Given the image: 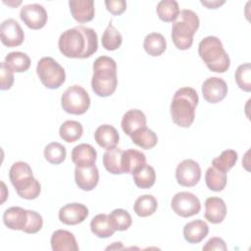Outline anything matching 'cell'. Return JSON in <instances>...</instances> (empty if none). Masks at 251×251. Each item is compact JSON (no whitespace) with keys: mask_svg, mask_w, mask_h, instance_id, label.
<instances>
[{"mask_svg":"<svg viewBox=\"0 0 251 251\" xmlns=\"http://www.w3.org/2000/svg\"><path fill=\"white\" fill-rule=\"evenodd\" d=\"M117 85V65L115 60L108 56L98 57L93 63L92 90L100 97H107L115 92Z\"/></svg>","mask_w":251,"mask_h":251,"instance_id":"obj_3","label":"cell"},{"mask_svg":"<svg viewBox=\"0 0 251 251\" xmlns=\"http://www.w3.org/2000/svg\"><path fill=\"white\" fill-rule=\"evenodd\" d=\"M90 229L94 235L100 238H108L115 232L109 215L98 214L90 222Z\"/></svg>","mask_w":251,"mask_h":251,"instance_id":"obj_26","label":"cell"},{"mask_svg":"<svg viewBox=\"0 0 251 251\" xmlns=\"http://www.w3.org/2000/svg\"><path fill=\"white\" fill-rule=\"evenodd\" d=\"M209 232V226L203 220H194L187 223L183 227V237L188 243L201 242Z\"/></svg>","mask_w":251,"mask_h":251,"instance_id":"obj_23","label":"cell"},{"mask_svg":"<svg viewBox=\"0 0 251 251\" xmlns=\"http://www.w3.org/2000/svg\"><path fill=\"white\" fill-rule=\"evenodd\" d=\"M36 73L41 83L49 89L59 88L66 80L64 68L51 57H43L38 61Z\"/></svg>","mask_w":251,"mask_h":251,"instance_id":"obj_7","label":"cell"},{"mask_svg":"<svg viewBox=\"0 0 251 251\" xmlns=\"http://www.w3.org/2000/svg\"><path fill=\"white\" fill-rule=\"evenodd\" d=\"M58 46L65 57L85 59L97 51V33L90 27L77 25L65 30L60 35Z\"/></svg>","mask_w":251,"mask_h":251,"instance_id":"obj_1","label":"cell"},{"mask_svg":"<svg viewBox=\"0 0 251 251\" xmlns=\"http://www.w3.org/2000/svg\"><path fill=\"white\" fill-rule=\"evenodd\" d=\"M171 206L176 215L183 218L192 217L198 214L201 210V204L197 196L187 191H181L175 194Z\"/></svg>","mask_w":251,"mask_h":251,"instance_id":"obj_9","label":"cell"},{"mask_svg":"<svg viewBox=\"0 0 251 251\" xmlns=\"http://www.w3.org/2000/svg\"><path fill=\"white\" fill-rule=\"evenodd\" d=\"M0 37L5 46L16 47L24 42L25 33L16 20L7 19L1 24Z\"/></svg>","mask_w":251,"mask_h":251,"instance_id":"obj_12","label":"cell"},{"mask_svg":"<svg viewBox=\"0 0 251 251\" xmlns=\"http://www.w3.org/2000/svg\"><path fill=\"white\" fill-rule=\"evenodd\" d=\"M201 177V169L197 162L192 159H186L180 162L176 170V178L177 183L191 187L198 183Z\"/></svg>","mask_w":251,"mask_h":251,"instance_id":"obj_10","label":"cell"},{"mask_svg":"<svg viewBox=\"0 0 251 251\" xmlns=\"http://www.w3.org/2000/svg\"><path fill=\"white\" fill-rule=\"evenodd\" d=\"M96 159L97 152L90 144H78L72 151V160L75 167H90L95 165Z\"/></svg>","mask_w":251,"mask_h":251,"instance_id":"obj_19","label":"cell"},{"mask_svg":"<svg viewBox=\"0 0 251 251\" xmlns=\"http://www.w3.org/2000/svg\"><path fill=\"white\" fill-rule=\"evenodd\" d=\"M83 132V127L80 123L76 121H66L65 123L62 124L59 129V134L60 137L69 143L75 142L77 139H79L82 135Z\"/></svg>","mask_w":251,"mask_h":251,"instance_id":"obj_33","label":"cell"},{"mask_svg":"<svg viewBox=\"0 0 251 251\" xmlns=\"http://www.w3.org/2000/svg\"><path fill=\"white\" fill-rule=\"evenodd\" d=\"M201 4L206 6L209 9H217L219 6L225 4V1H219V0H214V1H209V0L205 1L204 0L203 1V0H201Z\"/></svg>","mask_w":251,"mask_h":251,"instance_id":"obj_44","label":"cell"},{"mask_svg":"<svg viewBox=\"0 0 251 251\" xmlns=\"http://www.w3.org/2000/svg\"><path fill=\"white\" fill-rule=\"evenodd\" d=\"M61 105L65 112L72 115H82L90 106V97L80 85L68 87L61 97Z\"/></svg>","mask_w":251,"mask_h":251,"instance_id":"obj_8","label":"cell"},{"mask_svg":"<svg viewBox=\"0 0 251 251\" xmlns=\"http://www.w3.org/2000/svg\"><path fill=\"white\" fill-rule=\"evenodd\" d=\"M122 128L124 132L130 136L135 130L146 126V117L138 109H131L125 113L122 119Z\"/></svg>","mask_w":251,"mask_h":251,"instance_id":"obj_22","label":"cell"},{"mask_svg":"<svg viewBox=\"0 0 251 251\" xmlns=\"http://www.w3.org/2000/svg\"><path fill=\"white\" fill-rule=\"evenodd\" d=\"M20 18L27 27L31 29H39L47 23L48 15L42 5L33 3L22 7Z\"/></svg>","mask_w":251,"mask_h":251,"instance_id":"obj_11","label":"cell"},{"mask_svg":"<svg viewBox=\"0 0 251 251\" xmlns=\"http://www.w3.org/2000/svg\"><path fill=\"white\" fill-rule=\"evenodd\" d=\"M198 54L208 69L215 73H225L230 66V60L222 41L216 36L203 38L198 45Z\"/></svg>","mask_w":251,"mask_h":251,"instance_id":"obj_6","label":"cell"},{"mask_svg":"<svg viewBox=\"0 0 251 251\" xmlns=\"http://www.w3.org/2000/svg\"><path fill=\"white\" fill-rule=\"evenodd\" d=\"M4 62L10 70L17 73L25 72L30 67L29 57L25 53L20 51L10 52L8 55H6Z\"/></svg>","mask_w":251,"mask_h":251,"instance_id":"obj_32","label":"cell"},{"mask_svg":"<svg viewBox=\"0 0 251 251\" xmlns=\"http://www.w3.org/2000/svg\"><path fill=\"white\" fill-rule=\"evenodd\" d=\"M113 228L119 231L126 230L132 224V219L129 213L124 209H115L109 215Z\"/></svg>","mask_w":251,"mask_h":251,"instance_id":"obj_36","label":"cell"},{"mask_svg":"<svg viewBox=\"0 0 251 251\" xmlns=\"http://www.w3.org/2000/svg\"><path fill=\"white\" fill-rule=\"evenodd\" d=\"M146 163L145 155L135 149H126L123 153L122 168L124 174H132L138 167Z\"/></svg>","mask_w":251,"mask_h":251,"instance_id":"obj_24","label":"cell"},{"mask_svg":"<svg viewBox=\"0 0 251 251\" xmlns=\"http://www.w3.org/2000/svg\"><path fill=\"white\" fill-rule=\"evenodd\" d=\"M0 89L1 90H8L12 87L14 83V74L13 71L10 70L5 62H1L0 64Z\"/></svg>","mask_w":251,"mask_h":251,"instance_id":"obj_41","label":"cell"},{"mask_svg":"<svg viewBox=\"0 0 251 251\" xmlns=\"http://www.w3.org/2000/svg\"><path fill=\"white\" fill-rule=\"evenodd\" d=\"M199 27V18L191 10L179 11L177 18L172 25V40L179 50H186L193 43V35Z\"/></svg>","mask_w":251,"mask_h":251,"instance_id":"obj_5","label":"cell"},{"mask_svg":"<svg viewBox=\"0 0 251 251\" xmlns=\"http://www.w3.org/2000/svg\"><path fill=\"white\" fill-rule=\"evenodd\" d=\"M124 151L120 148L108 149L103 154V165L105 169L113 175L124 174L122 168V157Z\"/></svg>","mask_w":251,"mask_h":251,"instance_id":"obj_28","label":"cell"},{"mask_svg":"<svg viewBox=\"0 0 251 251\" xmlns=\"http://www.w3.org/2000/svg\"><path fill=\"white\" fill-rule=\"evenodd\" d=\"M94 138L97 144L105 149L115 148L119 143V132L111 125H102L94 132Z\"/></svg>","mask_w":251,"mask_h":251,"instance_id":"obj_21","label":"cell"},{"mask_svg":"<svg viewBox=\"0 0 251 251\" xmlns=\"http://www.w3.org/2000/svg\"><path fill=\"white\" fill-rule=\"evenodd\" d=\"M27 210L21 207L8 208L3 214L4 225L13 230H23L27 223Z\"/></svg>","mask_w":251,"mask_h":251,"instance_id":"obj_17","label":"cell"},{"mask_svg":"<svg viewBox=\"0 0 251 251\" xmlns=\"http://www.w3.org/2000/svg\"><path fill=\"white\" fill-rule=\"evenodd\" d=\"M199 97L192 87H181L175 92L170 111L173 122L181 127H189L195 118Z\"/></svg>","mask_w":251,"mask_h":251,"instance_id":"obj_2","label":"cell"},{"mask_svg":"<svg viewBox=\"0 0 251 251\" xmlns=\"http://www.w3.org/2000/svg\"><path fill=\"white\" fill-rule=\"evenodd\" d=\"M235 81L240 89L249 92L251 90V66L250 63H245L238 66L235 71Z\"/></svg>","mask_w":251,"mask_h":251,"instance_id":"obj_39","label":"cell"},{"mask_svg":"<svg viewBox=\"0 0 251 251\" xmlns=\"http://www.w3.org/2000/svg\"><path fill=\"white\" fill-rule=\"evenodd\" d=\"M226 215V206L220 197H209L205 201V218L212 224H220Z\"/></svg>","mask_w":251,"mask_h":251,"instance_id":"obj_20","label":"cell"},{"mask_svg":"<svg viewBox=\"0 0 251 251\" xmlns=\"http://www.w3.org/2000/svg\"><path fill=\"white\" fill-rule=\"evenodd\" d=\"M133 181L135 185L139 188H150L154 185L156 180V173L152 166L147 165L146 163L138 167L133 173Z\"/></svg>","mask_w":251,"mask_h":251,"instance_id":"obj_25","label":"cell"},{"mask_svg":"<svg viewBox=\"0 0 251 251\" xmlns=\"http://www.w3.org/2000/svg\"><path fill=\"white\" fill-rule=\"evenodd\" d=\"M27 213H28L27 223L25 227L23 229V231L25 233H31V234L36 233L41 229L43 226L42 217L35 211L27 210Z\"/></svg>","mask_w":251,"mask_h":251,"instance_id":"obj_40","label":"cell"},{"mask_svg":"<svg viewBox=\"0 0 251 251\" xmlns=\"http://www.w3.org/2000/svg\"><path fill=\"white\" fill-rule=\"evenodd\" d=\"M67 151L65 146H63L61 143L58 142H51L44 148V157L47 160V162L59 165L63 163L66 159Z\"/></svg>","mask_w":251,"mask_h":251,"instance_id":"obj_37","label":"cell"},{"mask_svg":"<svg viewBox=\"0 0 251 251\" xmlns=\"http://www.w3.org/2000/svg\"><path fill=\"white\" fill-rule=\"evenodd\" d=\"M51 247L54 251L78 250V245L75 235L66 229H57L52 233Z\"/></svg>","mask_w":251,"mask_h":251,"instance_id":"obj_18","label":"cell"},{"mask_svg":"<svg viewBox=\"0 0 251 251\" xmlns=\"http://www.w3.org/2000/svg\"><path fill=\"white\" fill-rule=\"evenodd\" d=\"M204 251H213V250H223L226 251L227 249L226 242L220 237H212L210 238L206 244L202 248Z\"/></svg>","mask_w":251,"mask_h":251,"instance_id":"obj_43","label":"cell"},{"mask_svg":"<svg viewBox=\"0 0 251 251\" xmlns=\"http://www.w3.org/2000/svg\"><path fill=\"white\" fill-rule=\"evenodd\" d=\"M9 177L20 197L32 200L39 196L41 185L33 177L32 170L27 163L22 161L14 163L10 169Z\"/></svg>","mask_w":251,"mask_h":251,"instance_id":"obj_4","label":"cell"},{"mask_svg":"<svg viewBox=\"0 0 251 251\" xmlns=\"http://www.w3.org/2000/svg\"><path fill=\"white\" fill-rule=\"evenodd\" d=\"M202 94L207 102L218 103L227 94L226 82L221 77H209L202 84Z\"/></svg>","mask_w":251,"mask_h":251,"instance_id":"obj_13","label":"cell"},{"mask_svg":"<svg viewBox=\"0 0 251 251\" xmlns=\"http://www.w3.org/2000/svg\"><path fill=\"white\" fill-rule=\"evenodd\" d=\"M69 6L73 18L78 23H86L94 18L95 9L92 0H70Z\"/></svg>","mask_w":251,"mask_h":251,"instance_id":"obj_16","label":"cell"},{"mask_svg":"<svg viewBox=\"0 0 251 251\" xmlns=\"http://www.w3.org/2000/svg\"><path fill=\"white\" fill-rule=\"evenodd\" d=\"M123 42V36L118 31V29L113 25L112 22H110L103 32L101 43L102 46L109 51L117 50Z\"/></svg>","mask_w":251,"mask_h":251,"instance_id":"obj_35","label":"cell"},{"mask_svg":"<svg viewBox=\"0 0 251 251\" xmlns=\"http://www.w3.org/2000/svg\"><path fill=\"white\" fill-rule=\"evenodd\" d=\"M143 47L147 54L153 57H157L165 52L167 48V42L161 33L151 32L145 36Z\"/></svg>","mask_w":251,"mask_h":251,"instance_id":"obj_27","label":"cell"},{"mask_svg":"<svg viewBox=\"0 0 251 251\" xmlns=\"http://www.w3.org/2000/svg\"><path fill=\"white\" fill-rule=\"evenodd\" d=\"M130 138L135 145L141 147L142 149H151L158 142L157 134L153 130L147 128V126L135 130L130 135Z\"/></svg>","mask_w":251,"mask_h":251,"instance_id":"obj_30","label":"cell"},{"mask_svg":"<svg viewBox=\"0 0 251 251\" xmlns=\"http://www.w3.org/2000/svg\"><path fill=\"white\" fill-rule=\"evenodd\" d=\"M75 179L76 185L84 191H90L96 187L99 181V172L95 165L90 167H75Z\"/></svg>","mask_w":251,"mask_h":251,"instance_id":"obj_15","label":"cell"},{"mask_svg":"<svg viewBox=\"0 0 251 251\" xmlns=\"http://www.w3.org/2000/svg\"><path fill=\"white\" fill-rule=\"evenodd\" d=\"M205 181L209 189L216 192L222 191L226 184V173L211 166L206 171Z\"/></svg>","mask_w":251,"mask_h":251,"instance_id":"obj_29","label":"cell"},{"mask_svg":"<svg viewBox=\"0 0 251 251\" xmlns=\"http://www.w3.org/2000/svg\"><path fill=\"white\" fill-rule=\"evenodd\" d=\"M88 216V209L81 203H70L63 206L59 211V220L69 226L82 223Z\"/></svg>","mask_w":251,"mask_h":251,"instance_id":"obj_14","label":"cell"},{"mask_svg":"<svg viewBox=\"0 0 251 251\" xmlns=\"http://www.w3.org/2000/svg\"><path fill=\"white\" fill-rule=\"evenodd\" d=\"M105 5L107 10L116 16L123 14L126 9V2L124 0L105 1Z\"/></svg>","mask_w":251,"mask_h":251,"instance_id":"obj_42","label":"cell"},{"mask_svg":"<svg viewBox=\"0 0 251 251\" xmlns=\"http://www.w3.org/2000/svg\"><path fill=\"white\" fill-rule=\"evenodd\" d=\"M156 12L161 21L174 22L179 14L178 3L175 0H162L157 4Z\"/></svg>","mask_w":251,"mask_h":251,"instance_id":"obj_34","label":"cell"},{"mask_svg":"<svg viewBox=\"0 0 251 251\" xmlns=\"http://www.w3.org/2000/svg\"><path fill=\"white\" fill-rule=\"evenodd\" d=\"M237 153L234 150L227 149L223 151L220 156L212 161V166L226 173L231 168H233V166L237 162Z\"/></svg>","mask_w":251,"mask_h":251,"instance_id":"obj_38","label":"cell"},{"mask_svg":"<svg viewBox=\"0 0 251 251\" xmlns=\"http://www.w3.org/2000/svg\"><path fill=\"white\" fill-rule=\"evenodd\" d=\"M158 207V202L156 198L150 194H144L139 196L134 204H133V211L139 217H148L153 215Z\"/></svg>","mask_w":251,"mask_h":251,"instance_id":"obj_31","label":"cell"}]
</instances>
